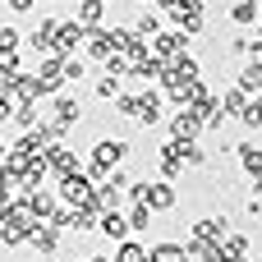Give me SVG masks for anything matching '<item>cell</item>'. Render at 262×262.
Masks as SVG:
<instances>
[{
    "instance_id": "15",
    "label": "cell",
    "mask_w": 262,
    "mask_h": 262,
    "mask_svg": "<svg viewBox=\"0 0 262 262\" xmlns=\"http://www.w3.org/2000/svg\"><path fill=\"white\" fill-rule=\"evenodd\" d=\"M221 253H226V262H239V258H249V239H244V235H230V239L221 244Z\"/></svg>"
},
{
    "instance_id": "10",
    "label": "cell",
    "mask_w": 262,
    "mask_h": 262,
    "mask_svg": "<svg viewBox=\"0 0 262 262\" xmlns=\"http://www.w3.org/2000/svg\"><path fill=\"white\" fill-rule=\"evenodd\" d=\"M235 152H239V161H244V170H249V175H262V147H253V143H239Z\"/></svg>"
},
{
    "instance_id": "11",
    "label": "cell",
    "mask_w": 262,
    "mask_h": 262,
    "mask_svg": "<svg viewBox=\"0 0 262 262\" xmlns=\"http://www.w3.org/2000/svg\"><path fill=\"white\" fill-rule=\"evenodd\" d=\"M239 120H244V129H253V134L262 129V92L244 101V115H239Z\"/></svg>"
},
{
    "instance_id": "24",
    "label": "cell",
    "mask_w": 262,
    "mask_h": 262,
    "mask_svg": "<svg viewBox=\"0 0 262 262\" xmlns=\"http://www.w3.org/2000/svg\"><path fill=\"white\" fill-rule=\"evenodd\" d=\"M9 120V97H0V124Z\"/></svg>"
},
{
    "instance_id": "9",
    "label": "cell",
    "mask_w": 262,
    "mask_h": 262,
    "mask_svg": "<svg viewBox=\"0 0 262 262\" xmlns=\"http://www.w3.org/2000/svg\"><path fill=\"white\" fill-rule=\"evenodd\" d=\"M239 92H262V64L249 60V64L239 69Z\"/></svg>"
},
{
    "instance_id": "27",
    "label": "cell",
    "mask_w": 262,
    "mask_h": 262,
    "mask_svg": "<svg viewBox=\"0 0 262 262\" xmlns=\"http://www.w3.org/2000/svg\"><path fill=\"white\" fill-rule=\"evenodd\" d=\"M0 161H5V143H0Z\"/></svg>"
},
{
    "instance_id": "12",
    "label": "cell",
    "mask_w": 262,
    "mask_h": 262,
    "mask_svg": "<svg viewBox=\"0 0 262 262\" xmlns=\"http://www.w3.org/2000/svg\"><path fill=\"white\" fill-rule=\"evenodd\" d=\"M230 18H235L239 28H249V23H258V0H235V9H230Z\"/></svg>"
},
{
    "instance_id": "5",
    "label": "cell",
    "mask_w": 262,
    "mask_h": 262,
    "mask_svg": "<svg viewBox=\"0 0 262 262\" xmlns=\"http://www.w3.org/2000/svg\"><path fill=\"white\" fill-rule=\"evenodd\" d=\"M161 120V92H143L138 97V120L134 124H157Z\"/></svg>"
},
{
    "instance_id": "8",
    "label": "cell",
    "mask_w": 262,
    "mask_h": 262,
    "mask_svg": "<svg viewBox=\"0 0 262 262\" xmlns=\"http://www.w3.org/2000/svg\"><path fill=\"white\" fill-rule=\"evenodd\" d=\"M184 258H189L184 244H157V249H147V262H184Z\"/></svg>"
},
{
    "instance_id": "3",
    "label": "cell",
    "mask_w": 262,
    "mask_h": 262,
    "mask_svg": "<svg viewBox=\"0 0 262 262\" xmlns=\"http://www.w3.org/2000/svg\"><path fill=\"white\" fill-rule=\"evenodd\" d=\"M60 189H64V203H74V207H88V203H92V184H88L78 170H69V175L60 180Z\"/></svg>"
},
{
    "instance_id": "22",
    "label": "cell",
    "mask_w": 262,
    "mask_h": 262,
    "mask_svg": "<svg viewBox=\"0 0 262 262\" xmlns=\"http://www.w3.org/2000/svg\"><path fill=\"white\" fill-rule=\"evenodd\" d=\"M97 97H115V78H111V74H106V78L97 83Z\"/></svg>"
},
{
    "instance_id": "23",
    "label": "cell",
    "mask_w": 262,
    "mask_h": 262,
    "mask_svg": "<svg viewBox=\"0 0 262 262\" xmlns=\"http://www.w3.org/2000/svg\"><path fill=\"white\" fill-rule=\"evenodd\" d=\"M32 5H37V0H9V9H14V14H28Z\"/></svg>"
},
{
    "instance_id": "16",
    "label": "cell",
    "mask_w": 262,
    "mask_h": 262,
    "mask_svg": "<svg viewBox=\"0 0 262 262\" xmlns=\"http://www.w3.org/2000/svg\"><path fill=\"white\" fill-rule=\"evenodd\" d=\"M32 249H37V253H51V249H55V226H37V230H32Z\"/></svg>"
},
{
    "instance_id": "19",
    "label": "cell",
    "mask_w": 262,
    "mask_h": 262,
    "mask_svg": "<svg viewBox=\"0 0 262 262\" xmlns=\"http://www.w3.org/2000/svg\"><path fill=\"white\" fill-rule=\"evenodd\" d=\"M147 221H152V212H147L143 203H134V212H129V230H147Z\"/></svg>"
},
{
    "instance_id": "13",
    "label": "cell",
    "mask_w": 262,
    "mask_h": 262,
    "mask_svg": "<svg viewBox=\"0 0 262 262\" xmlns=\"http://www.w3.org/2000/svg\"><path fill=\"white\" fill-rule=\"evenodd\" d=\"M244 101H249V92H239V88H230V92L221 97V115H244Z\"/></svg>"
},
{
    "instance_id": "17",
    "label": "cell",
    "mask_w": 262,
    "mask_h": 262,
    "mask_svg": "<svg viewBox=\"0 0 262 262\" xmlns=\"http://www.w3.org/2000/svg\"><path fill=\"white\" fill-rule=\"evenodd\" d=\"M101 5H106V0H83V5H78V23L92 28V23L101 18Z\"/></svg>"
},
{
    "instance_id": "21",
    "label": "cell",
    "mask_w": 262,
    "mask_h": 262,
    "mask_svg": "<svg viewBox=\"0 0 262 262\" xmlns=\"http://www.w3.org/2000/svg\"><path fill=\"white\" fill-rule=\"evenodd\" d=\"M18 46V32L14 28H0V51H14Z\"/></svg>"
},
{
    "instance_id": "14",
    "label": "cell",
    "mask_w": 262,
    "mask_h": 262,
    "mask_svg": "<svg viewBox=\"0 0 262 262\" xmlns=\"http://www.w3.org/2000/svg\"><path fill=\"white\" fill-rule=\"evenodd\" d=\"M74 120H78V101H69V97H60V101H55V124H60V129H69Z\"/></svg>"
},
{
    "instance_id": "20",
    "label": "cell",
    "mask_w": 262,
    "mask_h": 262,
    "mask_svg": "<svg viewBox=\"0 0 262 262\" xmlns=\"http://www.w3.org/2000/svg\"><path fill=\"white\" fill-rule=\"evenodd\" d=\"M157 28H161V23H157V18H152V14H143V18H138V23H134V37H152V32H157Z\"/></svg>"
},
{
    "instance_id": "7",
    "label": "cell",
    "mask_w": 262,
    "mask_h": 262,
    "mask_svg": "<svg viewBox=\"0 0 262 262\" xmlns=\"http://www.w3.org/2000/svg\"><path fill=\"white\" fill-rule=\"evenodd\" d=\"M97 230H101L106 239H124V235H129V221H124L120 212H101V221H97Z\"/></svg>"
},
{
    "instance_id": "2",
    "label": "cell",
    "mask_w": 262,
    "mask_h": 262,
    "mask_svg": "<svg viewBox=\"0 0 262 262\" xmlns=\"http://www.w3.org/2000/svg\"><path fill=\"white\" fill-rule=\"evenodd\" d=\"M198 134H203V120H198V111L180 106V111H175V120H170V138H175V143H193Z\"/></svg>"
},
{
    "instance_id": "25",
    "label": "cell",
    "mask_w": 262,
    "mask_h": 262,
    "mask_svg": "<svg viewBox=\"0 0 262 262\" xmlns=\"http://www.w3.org/2000/svg\"><path fill=\"white\" fill-rule=\"evenodd\" d=\"M157 5H161V9H175V5H180V0H157Z\"/></svg>"
},
{
    "instance_id": "6",
    "label": "cell",
    "mask_w": 262,
    "mask_h": 262,
    "mask_svg": "<svg viewBox=\"0 0 262 262\" xmlns=\"http://www.w3.org/2000/svg\"><path fill=\"white\" fill-rule=\"evenodd\" d=\"M184 41H189L184 32H161V37H157V60H175V55L184 51Z\"/></svg>"
},
{
    "instance_id": "1",
    "label": "cell",
    "mask_w": 262,
    "mask_h": 262,
    "mask_svg": "<svg viewBox=\"0 0 262 262\" xmlns=\"http://www.w3.org/2000/svg\"><path fill=\"white\" fill-rule=\"evenodd\" d=\"M124 152H129V143H120V138H101V143L92 147V175H97V180H106V170H111V166H120V161H124Z\"/></svg>"
},
{
    "instance_id": "4",
    "label": "cell",
    "mask_w": 262,
    "mask_h": 262,
    "mask_svg": "<svg viewBox=\"0 0 262 262\" xmlns=\"http://www.w3.org/2000/svg\"><path fill=\"white\" fill-rule=\"evenodd\" d=\"M83 37H88V28H83V23H60V28H55V55L74 51Z\"/></svg>"
},
{
    "instance_id": "18",
    "label": "cell",
    "mask_w": 262,
    "mask_h": 262,
    "mask_svg": "<svg viewBox=\"0 0 262 262\" xmlns=\"http://www.w3.org/2000/svg\"><path fill=\"white\" fill-rule=\"evenodd\" d=\"M115 262H147V249H143V244H120Z\"/></svg>"
},
{
    "instance_id": "26",
    "label": "cell",
    "mask_w": 262,
    "mask_h": 262,
    "mask_svg": "<svg viewBox=\"0 0 262 262\" xmlns=\"http://www.w3.org/2000/svg\"><path fill=\"white\" fill-rule=\"evenodd\" d=\"M258 41H262V18H258Z\"/></svg>"
}]
</instances>
